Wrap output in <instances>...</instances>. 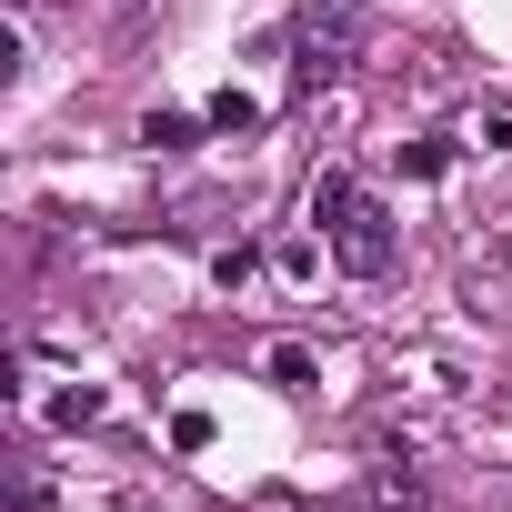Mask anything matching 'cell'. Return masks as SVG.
Here are the masks:
<instances>
[{
  "label": "cell",
  "mask_w": 512,
  "mask_h": 512,
  "mask_svg": "<svg viewBox=\"0 0 512 512\" xmlns=\"http://www.w3.org/2000/svg\"><path fill=\"white\" fill-rule=\"evenodd\" d=\"M312 221L332 231V251H342L352 282H382V272H392V211H382L362 181H342V171L312 181Z\"/></svg>",
  "instance_id": "6da1fadb"
},
{
  "label": "cell",
  "mask_w": 512,
  "mask_h": 512,
  "mask_svg": "<svg viewBox=\"0 0 512 512\" xmlns=\"http://www.w3.org/2000/svg\"><path fill=\"white\" fill-rule=\"evenodd\" d=\"M362 41H372V0H302V11H292V71H302V91L342 81L362 61Z\"/></svg>",
  "instance_id": "7a4b0ae2"
},
{
  "label": "cell",
  "mask_w": 512,
  "mask_h": 512,
  "mask_svg": "<svg viewBox=\"0 0 512 512\" xmlns=\"http://www.w3.org/2000/svg\"><path fill=\"white\" fill-rule=\"evenodd\" d=\"M191 131H201L191 111H151V131H141V141H161V151H191Z\"/></svg>",
  "instance_id": "3957f363"
},
{
  "label": "cell",
  "mask_w": 512,
  "mask_h": 512,
  "mask_svg": "<svg viewBox=\"0 0 512 512\" xmlns=\"http://www.w3.org/2000/svg\"><path fill=\"white\" fill-rule=\"evenodd\" d=\"M211 121H221V131H251V121H262V101H241V91H221V101H211Z\"/></svg>",
  "instance_id": "277c9868"
}]
</instances>
